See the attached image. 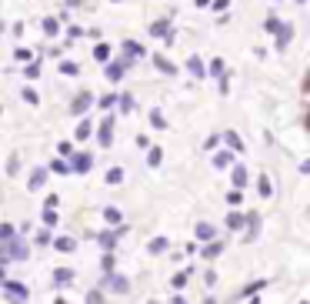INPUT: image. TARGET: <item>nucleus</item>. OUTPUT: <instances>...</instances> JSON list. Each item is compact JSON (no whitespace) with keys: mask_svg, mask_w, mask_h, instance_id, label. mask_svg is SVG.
I'll return each instance as SVG.
<instances>
[{"mask_svg":"<svg viewBox=\"0 0 310 304\" xmlns=\"http://www.w3.org/2000/svg\"><path fill=\"white\" fill-rule=\"evenodd\" d=\"M0 244H4V261H27V254H30L24 238H7Z\"/></svg>","mask_w":310,"mask_h":304,"instance_id":"f257e3e1","label":"nucleus"},{"mask_svg":"<svg viewBox=\"0 0 310 304\" xmlns=\"http://www.w3.org/2000/svg\"><path fill=\"white\" fill-rule=\"evenodd\" d=\"M90 164H94V157H90V154H70V164H67V167H70L73 174H87Z\"/></svg>","mask_w":310,"mask_h":304,"instance_id":"f03ea898","label":"nucleus"},{"mask_svg":"<svg viewBox=\"0 0 310 304\" xmlns=\"http://www.w3.org/2000/svg\"><path fill=\"white\" fill-rule=\"evenodd\" d=\"M124 234H127V227H117V231H103V234H97V244H100L103 251H110L113 244L124 238Z\"/></svg>","mask_w":310,"mask_h":304,"instance_id":"7ed1b4c3","label":"nucleus"},{"mask_svg":"<svg viewBox=\"0 0 310 304\" xmlns=\"http://www.w3.org/2000/svg\"><path fill=\"white\" fill-rule=\"evenodd\" d=\"M4 294H7L10 301H17V304L27 301V288H24V284H17V281H7V284H4Z\"/></svg>","mask_w":310,"mask_h":304,"instance_id":"20e7f679","label":"nucleus"},{"mask_svg":"<svg viewBox=\"0 0 310 304\" xmlns=\"http://www.w3.org/2000/svg\"><path fill=\"white\" fill-rule=\"evenodd\" d=\"M103 284H107L110 291H117V294H127V288H130L127 278H120V274H110V271H107V281H103Z\"/></svg>","mask_w":310,"mask_h":304,"instance_id":"39448f33","label":"nucleus"},{"mask_svg":"<svg viewBox=\"0 0 310 304\" xmlns=\"http://www.w3.org/2000/svg\"><path fill=\"white\" fill-rule=\"evenodd\" d=\"M97 141H100V147H110V141H113V120H110V117L100 124V134H97Z\"/></svg>","mask_w":310,"mask_h":304,"instance_id":"423d86ee","label":"nucleus"},{"mask_svg":"<svg viewBox=\"0 0 310 304\" xmlns=\"http://www.w3.org/2000/svg\"><path fill=\"white\" fill-rule=\"evenodd\" d=\"M44 181H47V167H37L30 174V191H40L44 187Z\"/></svg>","mask_w":310,"mask_h":304,"instance_id":"0eeeda50","label":"nucleus"},{"mask_svg":"<svg viewBox=\"0 0 310 304\" xmlns=\"http://www.w3.org/2000/svg\"><path fill=\"white\" fill-rule=\"evenodd\" d=\"M90 100H94V97H90V94H80L77 100H73V104H70V114H84V111H87V107H90Z\"/></svg>","mask_w":310,"mask_h":304,"instance_id":"6e6552de","label":"nucleus"},{"mask_svg":"<svg viewBox=\"0 0 310 304\" xmlns=\"http://www.w3.org/2000/svg\"><path fill=\"white\" fill-rule=\"evenodd\" d=\"M197 241H214L217 238V231H214V224H197Z\"/></svg>","mask_w":310,"mask_h":304,"instance_id":"1a4fd4ad","label":"nucleus"},{"mask_svg":"<svg viewBox=\"0 0 310 304\" xmlns=\"http://www.w3.org/2000/svg\"><path fill=\"white\" fill-rule=\"evenodd\" d=\"M70 281H73L70 267H57V271H54V284H70Z\"/></svg>","mask_w":310,"mask_h":304,"instance_id":"9d476101","label":"nucleus"},{"mask_svg":"<svg viewBox=\"0 0 310 304\" xmlns=\"http://www.w3.org/2000/svg\"><path fill=\"white\" fill-rule=\"evenodd\" d=\"M244 224H247V217H244V214H227V227H230V231H240Z\"/></svg>","mask_w":310,"mask_h":304,"instance_id":"9b49d317","label":"nucleus"},{"mask_svg":"<svg viewBox=\"0 0 310 304\" xmlns=\"http://www.w3.org/2000/svg\"><path fill=\"white\" fill-rule=\"evenodd\" d=\"M187 71H190L193 77H204V64H200V57H190V60H187Z\"/></svg>","mask_w":310,"mask_h":304,"instance_id":"f8f14e48","label":"nucleus"},{"mask_svg":"<svg viewBox=\"0 0 310 304\" xmlns=\"http://www.w3.org/2000/svg\"><path fill=\"white\" fill-rule=\"evenodd\" d=\"M124 71H127V64H110V67H107V77L120 80V77H124Z\"/></svg>","mask_w":310,"mask_h":304,"instance_id":"ddd939ff","label":"nucleus"},{"mask_svg":"<svg viewBox=\"0 0 310 304\" xmlns=\"http://www.w3.org/2000/svg\"><path fill=\"white\" fill-rule=\"evenodd\" d=\"M244 184H247V171L237 164V167H234V187H244Z\"/></svg>","mask_w":310,"mask_h":304,"instance_id":"4468645a","label":"nucleus"},{"mask_svg":"<svg viewBox=\"0 0 310 304\" xmlns=\"http://www.w3.org/2000/svg\"><path fill=\"white\" fill-rule=\"evenodd\" d=\"M120 181H124V171H120V167L107 171V184H120Z\"/></svg>","mask_w":310,"mask_h":304,"instance_id":"2eb2a0df","label":"nucleus"},{"mask_svg":"<svg viewBox=\"0 0 310 304\" xmlns=\"http://www.w3.org/2000/svg\"><path fill=\"white\" fill-rule=\"evenodd\" d=\"M290 37H294V30H290V27H284V30H280V37H277V47L284 50L287 44H290Z\"/></svg>","mask_w":310,"mask_h":304,"instance_id":"dca6fc26","label":"nucleus"},{"mask_svg":"<svg viewBox=\"0 0 310 304\" xmlns=\"http://www.w3.org/2000/svg\"><path fill=\"white\" fill-rule=\"evenodd\" d=\"M223 137H227V144H230V147H234V151H237V154L244 151V144H240V137L234 134V130H227V134H223Z\"/></svg>","mask_w":310,"mask_h":304,"instance_id":"f3484780","label":"nucleus"},{"mask_svg":"<svg viewBox=\"0 0 310 304\" xmlns=\"http://www.w3.org/2000/svg\"><path fill=\"white\" fill-rule=\"evenodd\" d=\"M153 64H157V67H160V71H164V74H177V67H174V64H167L164 57H153Z\"/></svg>","mask_w":310,"mask_h":304,"instance_id":"a211bd4d","label":"nucleus"},{"mask_svg":"<svg viewBox=\"0 0 310 304\" xmlns=\"http://www.w3.org/2000/svg\"><path fill=\"white\" fill-rule=\"evenodd\" d=\"M160 251H167V238H157V241H150V254H160Z\"/></svg>","mask_w":310,"mask_h":304,"instance_id":"6ab92c4d","label":"nucleus"},{"mask_svg":"<svg viewBox=\"0 0 310 304\" xmlns=\"http://www.w3.org/2000/svg\"><path fill=\"white\" fill-rule=\"evenodd\" d=\"M150 124H153L157 130H164V127H167V124H164V114H160V111H150Z\"/></svg>","mask_w":310,"mask_h":304,"instance_id":"aec40b11","label":"nucleus"},{"mask_svg":"<svg viewBox=\"0 0 310 304\" xmlns=\"http://www.w3.org/2000/svg\"><path fill=\"white\" fill-rule=\"evenodd\" d=\"M260 288H267V281H254V284H247V288L240 291V294L247 297V294H254V291H260Z\"/></svg>","mask_w":310,"mask_h":304,"instance_id":"412c9836","label":"nucleus"},{"mask_svg":"<svg viewBox=\"0 0 310 304\" xmlns=\"http://www.w3.org/2000/svg\"><path fill=\"white\" fill-rule=\"evenodd\" d=\"M103 217H107L110 224H120V211L117 208H107V211H103Z\"/></svg>","mask_w":310,"mask_h":304,"instance_id":"4be33fe9","label":"nucleus"},{"mask_svg":"<svg viewBox=\"0 0 310 304\" xmlns=\"http://www.w3.org/2000/svg\"><path fill=\"white\" fill-rule=\"evenodd\" d=\"M54 244H57V251H73V241L70 238H57Z\"/></svg>","mask_w":310,"mask_h":304,"instance_id":"5701e85b","label":"nucleus"},{"mask_svg":"<svg viewBox=\"0 0 310 304\" xmlns=\"http://www.w3.org/2000/svg\"><path fill=\"white\" fill-rule=\"evenodd\" d=\"M117 100H120V111H124V114H127V111H134V97H127V94H124V97H117Z\"/></svg>","mask_w":310,"mask_h":304,"instance_id":"b1692460","label":"nucleus"},{"mask_svg":"<svg viewBox=\"0 0 310 304\" xmlns=\"http://www.w3.org/2000/svg\"><path fill=\"white\" fill-rule=\"evenodd\" d=\"M147 164H150V167H157V164H160V147H153V151L147 154Z\"/></svg>","mask_w":310,"mask_h":304,"instance_id":"393cba45","label":"nucleus"},{"mask_svg":"<svg viewBox=\"0 0 310 304\" xmlns=\"http://www.w3.org/2000/svg\"><path fill=\"white\" fill-rule=\"evenodd\" d=\"M220 244H207V248H204V257H217V254H220Z\"/></svg>","mask_w":310,"mask_h":304,"instance_id":"a878e982","label":"nucleus"},{"mask_svg":"<svg viewBox=\"0 0 310 304\" xmlns=\"http://www.w3.org/2000/svg\"><path fill=\"white\" fill-rule=\"evenodd\" d=\"M230 164V154H217L214 157V167H227Z\"/></svg>","mask_w":310,"mask_h":304,"instance_id":"bb28decb","label":"nucleus"},{"mask_svg":"<svg viewBox=\"0 0 310 304\" xmlns=\"http://www.w3.org/2000/svg\"><path fill=\"white\" fill-rule=\"evenodd\" d=\"M50 167H54L57 174H70V167H67V160H54V164H50Z\"/></svg>","mask_w":310,"mask_h":304,"instance_id":"cd10ccee","label":"nucleus"},{"mask_svg":"<svg viewBox=\"0 0 310 304\" xmlns=\"http://www.w3.org/2000/svg\"><path fill=\"white\" fill-rule=\"evenodd\" d=\"M57 151H60V157H70L73 147H70V141H60V147H57Z\"/></svg>","mask_w":310,"mask_h":304,"instance_id":"c85d7f7f","label":"nucleus"},{"mask_svg":"<svg viewBox=\"0 0 310 304\" xmlns=\"http://www.w3.org/2000/svg\"><path fill=\"white\" fill-rule=\"evenodd\" d=\"M77 137H80V141H84V137H90V120H84V124L77 127Z\"/></svg>","mask_w":310,"mask_h":304,"instance_id":"c756f323","label":"nucleus"},{"mask_svg":"<svg viewBox=\"0 0 310 304\" xmlns=\"http://www.w3.org/2000/svg\"><path fill=\"white\" fill-rule=\"evenodd\" d=\"M17 167H20V157H17V154H14V157L7 160V174H17Z\"/></svg>","mask_w":310,"mask_h":304,"instance_id":"7c9ffc66","label":"nucleus"},{"mask_svg":"<svg viewBox=\"0 0 310 304\" xmlns=\"http://www.w3.org/2000/svg\"><path fill=\"white\" fill-rule=\"evenodd\" d=\"M100 264H103V271H113V254H110V251L103 254V261H100Z\"/></svg>","mask_w":310,"mask_h":304,"instance_id":"2f4dec72","label":"nucleus"},{"mask_svg":"<svg viewBox=\"0 0 310 304\" xmlns=\"http://www.w3.org/2000/svg\"><path fill=\"white\" fill-rule=\"evenodd\" d=\"M7 238H14V227H10V224H0V241H7Z\"/></svg>","mask_w":310,"mask_h":304,"instance_id":"473e14b6","label":"nucleus"},{"mask_svg":"<svg viewBox=\"0 0 310 304\" xmlns=\"http://www.w3.org/2000/svg\"><path fill=\"white\" fill-rule=\"evenodd\" d=\"M124 47H127V54H130V57H137V54H140V44H134V40H127Z\"/></svg>","mask_w":310,"mask_h":304,"instance_id":"72a5a7b5","label":"nucleus"},{"mask_svg":"<svg viewBox=\"0 0 310 304\" xmlns=\"http://www.w3.org/2000/svg\"><path fill=\"white\" fill-rule=\"evenodd\" d=\"M60 74H67V77H73V74H77V64H60Z\"/></svg>","mask_w":310,"mask_h":304,"instance_id":"f704fd0d","label":"nucleus"},{"mask_svg":"<svg viewBox=\"0 0 310 304\" xmlns=\"http://www.w3.org/2000/svg\"><path fill=\"white\" fill-rule=\"evenodd\" d=\"M210 74H214V77H223V64H220V60H214V64H210Z\"/></svg>","mask_w":310,"mask_h":304,"instance_id":"c9c22d12","label":"nucleus"},{"mask_svg":"<svg viewBox=\"0 0 310 304\" xmlns=\"http://www.w3.org/2000/svg\"><path fill=\"white\" fill-rule=\"evenodd\" d=\"M87 304H103V297H100V291H90V294H87Z\"/></svg>","mask_w":310,"mask_h":304,"instance_id":"e433bc0d","label":"nucleus"},{"mask_svg":"<svg viewBox=\"0 0 310 304\" xmlns=\"http://www.w3.org/2000/svg\"><path fill=\"white\" fill-rule=\"evenodd\" d=\"M150 33H167V20H160V24L150 27Z\"/></svg>","mask_w":310,"mask_h":304,"instance_id":"4c0bfd02","label":"nucleus"},{"mask_svg":"<svg viewBox=\"0 0 310 304\" xmlns=\"http://www.w3.org/2000/svg\"><path fill=\"white\" fill-rule=\"evenodd\" d=\"M37 244H40V248H44V244H50V231H40V234H37Z\"/></svg>","mask_w":310,"mask_h":304,"instance_id":"58836bf2","label":"nucleus"},{"mask_svg":"<svg viewBox=\"0 0 310 304\" xmlns=\"http://www.w3.org/2000/svg\"><path fill=\"white\" fill-rule=\"evenodd\" d=\"M27 77H30V80L40 77V64H30V67H27Z\"/></svg>","mask_w":310,"mask_h":304,"instance_id":"ea45409f","label":"nucleus"},{"mask_svg":"<svg viewBox=\"0 0 310 304\" xmlns=\"http://www.w3.org/2000/svg\"><path fill=\"white\" fill-rule=\"evenodd\" d=\"M183 284H187V274H177V278H174V291L183 288Z\"/></svg>","mask_w":310,"mask_h":304,"instance_id":"a19ab883","label":"nucleus"},{"mask_svg":"<svg viewBox=\"0 0 310 304\" xmlns=\"http://www.w3.org/2000/svg\"><path fill=\"white\" fill-rule=\"evenodd\" d=\"M174 304H187V301H183V297H174Z\"/></svg>","mask_w":310,"mask_h":304,"instance_id":"79ce46f5","label":"nucleus"},{"mask_svg":"<svg viewBox=\"0 0 310 304\" xmlns=\"http://www.w3.org/2000/svg\"><path fill=\"white\" fill-rule=\"evenodd\" d=\"M204 304H214V297H207V301H204Z\"/></svg>","mask_w":310,"mask_h":304,"instance_id":"37998d69","label":"nucleus"},{"mask_svg":"<svg viewBox=\"0 0 310 304\" xmlns=\"http://www.w3.org/2000/svg\"><path fill=\"white\" fill-rule=\"evenodd\" d=\"M57 304H67V301H64V297H60V301H57Z\"/></svg>","mask_w":310,"mask_h":304,"instance_id":"c03bdc74","label":"nucleus"},{"mask_svg":"<svg viewBox=\"0 0 310 304\" xmlns=\"http://www.w3.org/2000/svg\"><path fill=\"white\" fill-rule=\"evenodd\" d=\"M0 278H4V271H0Z\"/></svg>","mask_w":310,"mask_h":304,"instance_id":"a18cd8bd","label":"nucleus"},{"mask_svg":"<svg viewBox=\"0 0 310 304\" xmlns=\"http://www.w3.org/2000/svg\"><path fill=\"white\" fill-rule=\"evenodd\" d=\"M150 304H157V301H150Z\"/></svg>","mask_w":310,"mask_h":304,"instance_id":"49530a36","label":"nucleus"}]
</instances>
